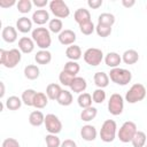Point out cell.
<instances>
[{"mask_svg": "<svg viewBox=\"0 0 147 147\" xmlns=\"http://www.w3.org/2000/svg\"><path fill=\"white\" fill-rule=\"evenodd\" d=\"M22 60V52L18 48H11L9 51H6L3 48L0 49V63L8 68L13 69L15 68Z\"/></svg>", "mask_w": 147, "mask_h": 147, "instance_id": "cell-1", "label": "cell"}, {"mask_svg": "<svg viewBox=\"0 0 147 147\" xmlns=\"http://www.w3.org/2000/svg\"><path fill=\"white\" fill-rule=\"evenodd\" d=\"M31 38L33 39L37 47L40 49H48L52 45L51 32L46 28H36L31 32Z\"/></svg>", "mask_w": 147, "mask_h": 147, "instance_id": "cell-2", "label": "cell"}, {"mask_svg": "<svg viewBox=\"0 0 147 147\" xmlns=\"http://www.w3.org/2000/svg\"><path fill=\"white\" fill-rule=\"evenodd\" d=\"M108 76L113 83H115L116 85H121V86L127 85L132 79L131 71L127 69H124V68H119V67L110 69Z\"/></svg>", "mask_w": 147, "mask_h": 147, "instance_id": "cell-3", "label": "cell"}, {"mask_svg": "<svg viewBox=\"0 0 147 147\" xmlns=\"http://www.w3.org/2000/svg\"><path fill=\"white\" fill-rule=\"evenodd\" d=\"M100 139L103 142H111L117 136V124L114 119H106L100 129Z\"/></svg>", "mask_w": 147, "mask_h": 147, "instance_id": "cell-4", "label": "cell"}, {"mask_svg": "<svg viewBox=\"0 0 147 147\" xmlns=\"http://www.w3.org/2000/svg\"><path fill=\"white\" fill-rule=\"evenodd\" d=\"M146 94H147L146 87L140 83H136L129 88L124 100L127 103H137L139 101H142L146 98Z\"/></svg>", "mask_w": 147, "mask_h": 147, "instance_id": "cell-5", "label": "cell"}, {"mask_svg": "<svg viewBox=\"0 0 147 147\" xmlns=\"http://www.w3.org/2000/svg\"><path fill=\"white\" fill-rule=\"evenodd\" d=\"M137 131H138V129H137L136 123L131 122V121H126L118 129L117 137H118L119 141H122L124 144H127V142H131V140L133 139Z\"/></svg>", "mask_w": 147, "mask_h": 147, "instance_id": "cell-6", "label": "cell"}, {"mask_svg": "<svg viewBox=\"0 0 147 147\" xmlns=\"http://www.w3.org/2000/svg\"><path fill=\"white\" fill-rule=\"evenodd\" d=\"M83 59H84V61H85L88 65H91V67H96V65H99V64L102 62V60L105 59V56H103V52H102L100 48L90 47V48H87V49L84 52Z\"/></svg>", "mask_w": 147, "mask_h": 147, "instance_id": "cell-7", "label": "cell"}, {"mask_svg": "<svg viewBox=\"0 0 147 147\" xmlns=\"http://www.w3.org/2000/svg\"><path fill=\"white\" fill-rule=\"evenodd\" d=\"M49 10L55 18H67L70 15V9L63 0H52L49 2Z\"/></svg>", "mask_w": 147, "mask_h": 147, "instance_id": "cell-8", "label": "cell"}, {"mask_svg": "<svg viewBox=\"0 0 147 147\" xmlns=\"http://www.w3.org/2000/svg\"><path fill=\"white\" fill-rule=\"evenodd\" d=\"M124 98L119 93L111 94L108 100V111L114 116L121 115L124 109Z\"/></svg>", "mask_w": 147, "mask_h": 147, "instance_id": "cell-9", "label": "cell"}, {"mask_svg": "<svg viewBox=\"0 0 147 147\" xmlns=\"http://www.w3.org/2000/svg\"><path fill=\"white\" fill-rule=\"evenodd\" d=\"M44 125H45L47 132L51 133V134H57L62 131V122L54 114H47L45 116Z\"/></svg>", "mask_w": 147, "mask_h": 147, "instance_id": "cell-10", "label": "cell"}, {"mask_svg": "<svg viewBox=\"0 0 147 147\" xmlns=\"http://www.w3.org/2000/svg\"><path fill=\"white\" fill-rule=\"evenodd\" d=\"M57 39H59V41H60L61 45H63V46H71V45L75 44V41H76V39H77V36H76V33H75L72 30H70V29H64V30L59 34Z\"/></svg>", "mask_w": 147, "mask_h": 147, "instance_id": "cell-11", "label": "cell"}, {"mask_svg": "<svg viewBox=\"0 0 147 147\" xmlns=\"http://www.w3.org/2000/svg\"><path fill=\"white\" fill-rule=\"evenodd\" d=\"M31 20L37 25H44L51 21L49 20V13L46 9H37L33 11Z\"/></svg>", "mask_w": 147, "mask_h": 147, "instance_id": "cell-12", "label": "cell"}, {"mask_svg": "<svg viewBox=\"0 0 147 147\" xmlns=\"http://www.w3.org/2000/svg\"><path fill=\"white\" fill-rule=\"evenodd\" d=\"M96 136H98V131H96L94 125L85 124V125L82 126V129H80V137L85 141H93V140H95Z\"/></svg>", "mask_w": 147, "mask_h": 147, "instance_id": "cell-13", "label": "cell"}, {"mask_svg": "<svg viewBox=\"0 0 147 147\" xmlns=\"http://www.w3.org/2000/svg\"><path fill=\"white\" fill-rule=\"evenodd\" d=\"M34 41L30 37H22L18 40V49L24 54H30L34 49Z\"/></svg>", "mask_w": 147, "mask_h": 147, "instance_id": "cell-14", "label": "cell"}, {"mask_svg": "<svg viewBox=\"0 0 147 147\" xmlns=\"http://www.w3.org/2000/svg\"><path fill=\"white\" fill-rule=\"evenodd\" d=\"M105 63L107 67H109L110 69H114V68H118L121 62H122V56L116 53V52H109L105 55Z\"/></svg>", "mask_w": 147, "mask_h": 147, "instance_id": "cell-15", "label": "cell"}, {"mask_svg": "<svg viewBox=\"0 0 147 147\" xmlns=\"http://www.w3.org/2000/svg\"><path fill=\"white\" fill-rule=\"evenodd\" d=\"M1 37L6 42L13 44V42H15L17 40V29L11 26V25H7V26H5L2 29Z\"/></svg>", "mask_w": 147, "mask_h": 147, "instance_id": "cell-16", "label": "cell"}, {"mask_svg": "<svg viewBox=\"0 0 147 147\" xmlns=\"http://www.w3.org/2000/svg\"><path fill=\"white\" fill-rule=\"evenodd\" d=\"M70 90L71 92L74 93H77V94H80V93H84L86 87H87V83H86V79L83 78V77H78L76 76L72 80V83L70 84Z\"/></svg>", "mask_w": 147, "mask_h": 147, "instance_id": "cell-17", "label": "cell"}, {"mask_svg": "<svg viewBox=\"0 0 147 147\" xmlns=\"http://www.w3.org/2000/svg\"><path fill=\"white\" fill-rule=\"evenodd\" d=\"M74 20L75 22L80 25V24H84V23H87L91 21V13L88 9H85V8H78L75 14H74Z\"/></svg>", "mask_w": 147, "mask_h": 147, "instance_id": "cell-18", "label": "cell"}, {"mask_svg": "<svg viewBox=\"0 0 147 147\" xmlns=\"http://www.w3.org/2000/svg\"><path fill=\"white\" fill-rule=\"evenodd\" d=\"M32 20L28 18L26 16H22L16 21V29L22 33H28L32 31Z\"/></svg>", "mask_w": 147, "mask_h": 147, "instance_id": "cell-19", "label": "cell"}, {"mask_svg": "<svg viewBox=\"0 0 147 147\" xmlns=\"http://www.w3.org/2000/svg\"><path fill=\"white\" fill-rule=\"evenodd\" d=\"M109 76L103 71H98L93 76V82L98 88H105L109 85Z\"/></svg>", "mask_w": 147, "mask_h": 147, "instance_id": "cell-20", "label": "cell"}, {"mask_svg": "<svg viewBox=\"0 0 147 147\" xmlns=\"http://www.w3.org/2000/svg\"><path fill=\"white\" fill-rule=\"evenodd\" d=\"M34 61L41 65L48 64L52 61V53L48 49H39L34 55Z\"/></svg>", "mask_w": 147, "mask_h": 147, "instance_id": "cell-21", "label": "cell"}, {"mask_svg": "<svg viewBox=\"0 0 147 147\" xmlns=\"http://www.w3.org/2000/svg\"><path fill=\"white\" fill-rule=\"evenodd\" d=\"M65 56L69 59V61H78L82 57V49L78 45H71L68 46L65 49Z\"/></svg>", "mask_w": 147, "mask_h": 147, "instance_id": "cell-22", "label": "cell"}, {"mask_svg": "<svg viewBox=\"0 0 147 147\" xmlns=\"http://www.w3.org/2000/svg\"><path fill=\"white\" fill-rule=\"evenodd\" d=\"M139 60V54L136 49H126L122 54V61L125 64H134Z\"/></svg>", "mask_w": 147, "mask_h": 147, "instance_id": "cell-23", "label": "cell"}, {"mask_svg": "<svg viewBox=\"0 0 147 147\" xmlns=\"http://www.w3.org/2000/svg\"><path fill=\"white\" fill-rule=\"evenodd\" d=\"M61 92H62L61 86L59 84H55V83H51L46 87V95L49 100H57Z\"/></svg>", "mask_w": 147, "mask_h": 147, "instance_id": "cell-24", "label": "cell"}, {"mask_svg": "<svg viewBox=\"0 0 147 147\" xmlns=\"http://www.w3.org/2000/svg\"><path fill=\"white\" fill-rule=\"evenodd\" d=\"M29 123L32 126H40L45 123V115L40 110H33L29 115Z\"/></svg>", "mask_w": 147, "mask_h": 147, "instance_id": "cell-25", "label": "cell"}, {"mask_svg": "<svg viewBox=\"0 0 147 147\" xmlns=\"http://www.w3.org/2000/svg\"><path fill=\"white\" fill-rule=\"evenodd\" d=\"M24 76L30 80H34L40 76V70L36 64H28L24 68Z\"/></svg>", "mask_w": 147, "mask_h": 147, "instance_id": "cell-26", "label": "cell"}, {"mask_svg": "<svg viewBox=\"0 0 147 147\" xmlns=\"http://www.w3.org/2000/svg\"><path fill=\"white\" fill-rule=\"evenodd\" d=\"M36 93L37 92L33 88H26L25 91H23V93L21 95L23 105H25L28 107H33V100H34Z\"/></svg>", "mask_w": 147, "mask_h": 147, "instance_id": "cell-27", "label": "cell"}, {"mask_svg": "<svg viewBox=\"0 0 147 147\" xmlns=\"http://www.w3.org/2000/svg\"><path fill=\"white\" fill-rule=\"evenodd\" d=\"M48 98L46 95V93L44 92H37L34 100H33V107L37 109H42L48 105Z\"/></svg>", "mask_w": 147, "mask_h": 147, "instance_id": "cell-28", "label": "cell"}, {"mask_svg": "<svg viewBox=\"0 0 147 147\" xmlns=\"http://www.w3.org/2000/svg\"><path fill=\"white\" fill-rule=\"evenodd\" d=\"M22 99L16 96V95H11V96H8L7 100L5 101V106L7 109L9 110H18L21 107H22Z\"/></svg>", "mask_w": 147, "mask_h": 147, "instance_id": "cell-29", "label": "cell"}, {"mask_svg": "<svg viewBox=\"0 0 147 147\" xmlns=\"http://www.w3.org/2000/svg\"><path fill=\"white\" fill-rule=\"evenodd\" d=\"M92 102H93V99H92V95L87 92H84V93H80L77 98V103L78 106L82 108V109H85V108H88V107H92Z\"/></svg>", "mask_w": 147, "mask_h": 147, "instance_id": "cell-30", "label": "cell"}, {"mask_svg": "<svg viewBox=\"0 0 147 147\" xmlns=\"http://www.w3.org/2000/svg\"><path fill=\"white\" fill-rule=\"evenodd\" d=\"M56 101H57L59 105L64 106V107H68V106H70V105L72 103V101H74L72 93H71L70 91H68V90H62V92H61V94L59 95V98H57Z\"/></svg>", "mask_w": 147, "mask_h": 147, "instance_id": "cell-31", "label": "cell"}, {"mask_svg": "<svg viewBox=\"0 0 147 147\" xmlns=\"http://www.w3.org/2000/svg\"><path fill=\"white\" fill-rule=\"evenodd\" d=\"M98 115V109L95 107H88L82 110L80 113V119L83 122H90L92 119H94Z\"/></svg>", "mask_w": 147, "mask_h": 147, "instance_id": "cell-32", "label": "cell"}, {"mask_svg": "<svg viewBox=\"0 0 147 147\" xmlns=\"http://www.w3.org/2000/svg\"><path fill=\"white\" fill-rule=\"evenodd\" d=\"M146 142H147V136H146V133L142 132V131H139V130L136 132L133 139L131 140V144H132L133 147H145Z\"/></svg>", "mask_w": 147, "mask_h": 147, "instance_id": "cell-33", "label": "cell"}, {"mask_svg": "<svg viewBox=\"0 0 147 147\" xmlns=\"http://www.w3.org/2000/svg\"><path fill=\"white\" fill-rule=\"evenodd\" d=\"M116 18H115V15L114 14H110V13H102L98 16V23L99 24H103V25H107V26H111L114 25Z\"/></svg>", "mask_w": 147, "mask_h": 147, "instance_id": "cell-34", "label": "cell"}, {"mask_svg": "<svg viewBox=\"0 0 147 147\" xmlns=\"http://www.w3.org/2000/svg\"><path fill=\"white\" fill-rule=\"evenodd\" d=\"M48 30L53 33H61L63 31V23L60 18H52L48 22Z\"/></svg>", "mask_w": 147, "mask_h": 147, "instance_id": "cell-35", "label": "cell"}, {"mask_svg": "<svg viewBox=\"0 0 147 147\" xmlns=\"http://www.w3.org/2000/svg\"><path fill=\"white\" fill-rule=\"evenodd\" d=\"M32 6H33V3H32L31 0H20L16 5L17 10L21 14H28L29 11H31Z\"/></svg>", "mask_w": 147, "mask_h": 147, "instance_id": "cell-36", "label": "cell"}, {"mask_svg": "<svg viewBox=\"0 0 147 147\" xmlns=\"http://www.w3.org/2000/svg\"><path fill=\"white\" fill-rule=\"evenodd\" d=\"M62 70H64V71H67V72H69V74H71L74 76H76L79 72L80 67L77 63V61H68V62L64 63V67H63Z\"/></svg>", "mask_w": 147, "mask_h": 147, "instance_id": "cell-37", "label": "cell"}, {"mask_svg": "<svg viewBox=\"0 0 147 147\" xmlns=\"http://www.w3.org/2000/svg\"><path fill=\"white\" fill-rule=\"evenodd\" d=\"M45 142H46V147H60L61 146V140L57 137V134L48 133L45 137Z\"/></svg>", "mask_w": 147, "mask_h": 147, "instance_id": "cell-38", "label": "cell"}, {"mask_svg": "<svg viewBox=\"0 0 147 147\" xmlns=\"http://www.w3.org/2000/svg\"><path fill=\"white\" fill-rule=\"evenodd\" d=\"M95 32L101 38L109 37L110 33H111V26H107V25H103V24H99L98 23L95 25Z\"/></svg>", "mask_w": 147, "mask_h": 147, "instance_id": "cell-39", "label": "cell"}, {"mask_svg": "<svg viewBox=\"0 0 147 147\" xmlns=\"http://www.w3.org/2000/svg\"><path fill=\"white\" fill-rule=\"evenodd\" d=\"M75 77H76V76H74V75H71V74H69V72L62 70V71L60 72V75H59V80H60V83H61L62 85H64V86H70V84L72 83V80H74Z\"/></svg>", "mask_w": 147, "mask_h": 147, "instance_id": "cell-40", "label": "cell"}, {"mask_svg": "<svg viewBox=\"0 0 147 147\" xmlns=\"http://www.w3.org/2000/svg\"><path fill=\"white\" fill-rule=\"evenodd\" d=\"M106 96L107 95L103 88H96L92 93V99H93V102L95 103H102L106 100Z\"/></svg>", "mask_w": 147, "mask_h": 147, "instance_id": "cell-41", "label": "cell"}, {"mask_svg": "<svg viewBox=\"0 0 147 147\" xmlns=\"http://www.w3.org/2000/svg\"><path fill=\"white\" fill-rule=\"evenodd\" d=\"M79 30H80V32H82L83 34L90 36V34H92V33L95 31V25L93 24L92 21H90V22H87V23L80 24V25H79Z\"/></svg>", "mask_w": 147, "mask_h": 147, "instance_id": "cell-42", "label": "cell"}, {"mask_svg": "<svg viewBox=\"0 0 147 147\" xmlns=\"http://www.w3.org/2000/svg\"><path fill=\"white\" fill-rule=\"evenodd\" d=\"M1 147H21V145L15 138H6L2 141Z\"/></svg>", "mask_w": 147, "mask_h": 147, "instance_id": "cell-43", "label": "cell"}, {"mask_svg": "<svg viewBox=\"0 0 147 147\" xmlns=\"http://www.w3.org/2000/svg\"><path fill=\"white\" fill-rule=\"evenodd\" d=\"M102 3H103L102 0H88V1H87V6H88L90 8H92V9H98V8H100V7L102 6Z\"/></svg>", "mask_w": 147, "mask_h": 147, "instance_id": "cell-44", "label": "cell"}, {"mask_svg": "<svg viewBox=\"0 0 147 147\" xmlns=\"http://www.w3.org/2000/svg\"><path fill=\"white\" fill-rule=\"evenodd\" d=\"M14 5H17V2L15 0H0L1 8H9V7H13Z\"/></svg>", "mask_w": 147, "mask_h": 147, "instance_id": "cell-45", "label": "cell"}, {"mask_svg": "<svg viewBox=\"0 0 147 147\" xmlns=\"http://www.w3.org/2000/svg\"><path fill=\"white\" fill-rule=\"evenodd\" d=\"M60 147H77V144H76V141H74L71 139H65L61 142Z\"/></svg>", "mask_w": 147, "mask_h": 147, "instance_id": "cell-46", "label": "cell"}, {"mask_svg": "<svg viewBox=\"0 0 147 147\" xmlns=\"http://www.w3.org/2000/svg\"><path fill=\"white\" fill-rule=\"evenodd\" d=\"M32 3H33L36 7L40 8V9H42L44 7H46L47 5H49L47 0H33V1H32Z\"/></svg>", "mask_w": 147, "mask_h": 147, "instance_id": "cell-47", "label": "cell"}, {"mask_svg": "<svg viewBox=\"0 0 147 147\" xmlns=\"http://www.w3.org/2000/svg\"><path fill=\"white\" fill-rule=\"evenodd\" d=\"M122 5L125 7V8H131L136 5V1L134 0H122Z\"/></svg>", "mask_w": 147, "mask_h": 147, "instance_id": "cell-48", "label": "cell"}, {"mask_svg": "<svg viewBox=\"0 0 147 147\" xmlns=\"http://www.w3.org/2000/svg\"><path fill=\"white\" fill-rule=\"evenodd\" d=\"M0 86H1V93H0V98H3V95H5V84H3V82H0Z\"/></svg>", "mask_w": 147, "mask_h": 147, "instance_id": "cell-49", "label": "cell"}, {"mask_svg": "<svg viewBox=\"0 0 147 147\" xmlns=\"http://www.w3.org/2000/svg\"><path fill=\"white\" fill-rule=\"evenodd\" d=\"M145 147H147V142H146V145H145Z\"/></svg>", "mask_w": 147, "mask_h": 147, "instance_id": "cell-50", "label": "cell"}, {"mask_svg": "<svg viewBox=\"0 0 147 147\" xmlns=\"http://www.w3.org/2000/svg\"><path fill=\"white\" fill-rule=\"evenodd\" d=\"M146 9H147V6H146Z\"/></svg>", "mask_w": 147, "mask_h": 147, "instance_id": "cell-51", "label": "cell"}]
</instances>
